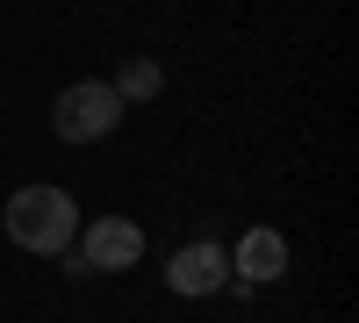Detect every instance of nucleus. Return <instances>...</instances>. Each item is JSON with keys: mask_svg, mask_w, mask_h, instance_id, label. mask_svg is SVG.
<instances>
[{"mask_svg": "<svg viewBox=\"0 0 359 323\" xmlns=\"http://www.w3.org/2000/svg\"><path fill=\"white\" fill-rule=\"evenodd\" d=\"M79 201L65 194V187H15L8 194V209H0V230H8V245L15 252H29V259H57L72 238H79Z\"/></svg>", "mask_w": 359, "mask_h": 323, "instance_id": "f257e3e1", "label": "nucleus"}, {"mask_svg": "<svg viewBox=\"0 0 359 323\" xmlns=\"http://www.w3.org/2000/svg\"><path fill=\"white\" fill-rule=\"evenodd\" d=\"M123 115H130V108L115 101V86H108V79H72L65 94L50 101V130L86 151V144H108L115 130H123Z\"/></svg>", "mask_w": 359, "mask_h": 323, "instance_id": "f03ea898", "label": "nucleus"}, {"mask_svg": "<svg viewBox=\"0 0 359 323\" xmlns=\"http://www.w3.org/2000/svg\"><path fill=\"white\" fill-rule=\"evenodd\" d=\"M72 252L86 259V273H130L137 259H144V223H130V216H94V223H79Z\"/></svg>", "mask_w": 359, "mask_h": 323, "instance_id": "7ed1b4c3", "label": "nucleus"}, {"mask_svg": "<svg viewBox=\"0 0 359 323\" xmlns=\"http://www.w3.org/2000/svg\"><path fill=\"white\" fill-rule=\"evenodd\" d=\"M280 273H287V238L266 230V223H252L245 238L230 245V287L237 295H259V287H273Z\"/></svg>", "mask_w": 359, "mask_h": 323, "instance_id": "20e7f679", "label": "nucleus"}, {"mask_svg": "<svg viewBox=\"0 0 359 323\" xmlns=\"http://www.w3.org/2000/svg\"><path fill=\"white\" fill-rule=\"evenodd\" d=\"M165 287H172V295H187V302H201V295H223V287H230V252H223L216 238L180 245V252L165 259Z\"/></svg>", "mask_w": 359, "mask_h": 323, "instance_id": "39448f33", "label": "nucleus"}, {"mask_svg": "<svg viewBox=\"0 0 359 323\" xmlns=\"http://www.w3.org/2000/svg\"><path fill=\"white\" fill-rule=\"evenodd\" d=\"M108 86H115V101H123V108H137V101H158V94H165V65L137 50V57H123V65H115V79H108Z\"/></svg>", "mask_w": 359, "mask_h": 323, "instance_id": "423d86ee", "label": "nucleus"}]
</instances>
